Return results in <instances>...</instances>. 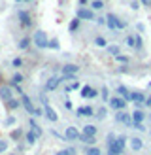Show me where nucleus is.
Here are the masks:
<instances>
[{
    "instance_id": "1",
    "label": "nucleus",
    "mask_w": 151,
    "mask_h": 155,
    "mask_svg": "<svg viewBox=\"0 0 151 155\" xmlns=\"http://www.w3.org/2000/svg\"><path fill=\"white\" fill-rule=\"evenodd\" d=\"M32 42L38 49H45V48H49V40H47V34L43 32V30H36V34L32 38Z\"/></svg>"
},
{
    "instance_id": "2",
    "label": "nucleus",
    "mask_w": 151,
    "mask_h": 155,
    "mask_svg": "<svg viewBox=\"0 0 151 155\" xmlns=\"http://www.w3.org/2000/svg\"><path fill=\"white\" fill-rule=\"evenodd\" d=\"M110 106L113 110H117V112H123L127 108V100L121 98V97H113V98H110Z\"/></svg>"
},
{
    "instance_id": "3",
    "label": "nucleus",
    "mask_w": 151,
    "mask_h": 155,
    "mask_svg": "<svg viewBox=\"0 0 151 155\" xmlns=\"http://www.w3.org/2000/svg\"><path fill=\"white\" fill-rule=\"evenodd\" d=\"M78 19L81 21H93L95 19V13H93V10H87V8H79L78 10Z\"/></svg>"
},
{
    "instance_id": "4",
    "label": "nucleus",
    "mask_w": 151,
    "mask_h": 155,
    "mask_svg": "<svg viewBox=\"0 0 151 155\" xmlns=\"http://www.w3.org/2000/svg\"><path fill=\"white\" fill-rule=\"evenodd\" d=\"M19 21H21L23 28H28L30 25H32V19H30V15L27 12H19Z\"/></svg>"
},
{
    "instance_id": "5",
    "label": "nucleus",
    "mask_w": 151,
    "mask_h": 155,
    "mask_svg": "<svg viewBox=\"0 0 151 155\" xmlns=\"http://www.w3.org/2000/svg\"><path fill=\"white\" fill-rule=\"evenodd\" d=\"M0 98L6 100V102H8V100H11L13 98V91L8 87V85H2V87H0Z\"/></svg>"
},
{
    "instance_id": "6",
    "label": "nucleus",
    "mask_w": 151,
    "mask_h": 155,
    "mask_svg": "<svg viewBox=\"0 0 151 155\" xmlns=\"http://www.w3.org/2000/svg\"><path fill=\"white\" fill-rule=\"evenodd\" d=\"M96 95H98V91L93 89V87H89V85H85V87L81 89V97L83 98H96Z\"/></svg>"
},
{
    "instance_id": "7",
    "label": "nucleus",
    "mask_w": 151,
    "mask_h": 155,
    "mask_svg": "<svg viewBox=\"0 0 151 155\" xmlns=\"http://www.w3.org/2000/svg\"><path fill=\"white\" fill-rule=\"evenodd\" d=\"M81 134H79V130L76 129V127H68L66 129V134H64V138L66 140H78Z\"/></svg>"
},
{
    "instance_id": "8",
    "label": "nucleus",
    "mask_w": 151,
    "mask_h": 155,
    "mask_svg": "<svg viewBox=\"0 0 151 155\" xmlns=\"http://www.w3.org/2000/svg\"><path fill=\"white\" fill-rule=\"evenodd\" d=\"M79 70L78 64H64L63 66V76H76Z\"/></svg>"
},
{
    "instance_id": "9",
    "label": "nucleus",
    "mask_w": 151,
    "mask_h": 155,
    "mask_svg": "<svg viewBox=\"0 0 151 155\" xmlns=\"http://www.w3.org/2000/svg\"><path fill=\"white\" fill-rule=\"evenodd\" d=\"M21 104L25 106V110H27L28 114H32V115H34V110H36V108H34L32 102H30V98H28L27 95H23V97H21Z\"/></svg>"
},
{
    "instance_id": "10",
    "label": "nucleus",
    "mask_w": 151,
    "mask_h": 155,
    "mask_svg": "<svg viewBox=\"0 0 151 155\" xmlns=\"http://www.w3.org/2000/svg\"><path fill=\"white\" fill-rule=\"evenodd\" d=\"M59 83H60V78H49L47 80V83H45V91H55L57 87H59Z\"/></svg>"
},
{
    "instance_id": "11",
    "label": "nucleus",
    "mask_w": 151,
    "mask_h": 155,
    "mask_svg": "<svg viewBox=\"0 0 151 155\" xmlns=\"http://www.w3.org/2000/svg\"><path fill=\"white\" fill-rule=\"evenodd\" d=\"M115 119H117L119 123H125V125H132V115H128V114H125V112H119V114L115 115Z\"/></svg>"
},
{
    "instance_id": "12",
    "label": "nucleus",
    "mask_w": 151,
    "mask_h": 155,
    "mask_svg": "<svg viewBox=\"0 0 151 155\" xmlns=\"http://www.w3.org/2000/svg\"><path fill=\"white\" fill-rule=\"evenodd\" d=\"M119 21H121V19H117V17H115L113 13H110L108 17H106V25H108L111 30H117V25H119Z\"/></svg>"
},
{
    "instance_id": "13",
    "label": "nucleus",
    "mask_w": 151,
    "mask_h": 155,
    "mask_svg": "<svg viewBox=\"0 0 151 155\" xmlns=\"http://www.w3.org/2000/svg\"><path fill=\"white\" fill-rule=\"evenodd\" d=\"M128 100H132V102H136V104H142V102H146V97H143V93H140V91H134V93H130V97H128Z\"/></svg>"
},
{
    "instance_id": "14",
    "label": "nucleus",
    "mask_w": 151,
    "mask_h": 155,
    "mask_svg": "<svg viewBox=\"0 0 151 155\" xmlns=\"http://www.w3.org/2000/svg\"><path fill=\"white\" fill-rule=\"evenodd\" d=\"M143 117H146V114H143L142 110H134L132 112V123H134V125H142Z\"/></svg>"
},
{
    "instance_id": "15",
    "label": "nucleus",
    "mask_w": 151,
    "mask_h": 155,
    "mask_svg": "<svg viewBox=\"0 0 151 155\" xmlns=\"http://www.w3.org/2000/svg\"><path fill=\"white\" fill-rule=\"evenodd\" d=\"M76 114L78 115H95V110H93V106H79L76 110Z\"/></svg>"
},
{
    "instance_id": "16",
    "label": "nucleus",
    "mask_w": 151,
    "mask_h": 155,
    "mask_svg": "<svg viewBox=\"0 0 151 155\" xmlns=\"http://www.w3.org/2000/svg\"><path fill=\"white\" fill-rule=\"evenodd\" d=\"M45 117H47L49 121H53V123H55L57 119H59V115H57V112L55 110H53V108L47 104V106H45Z\"/></svg>"
},
{
    "instance_id": "17",
    "label": "nucleus",
    "mask_w": 151,
    "mask_h": 155,
    "mask_svg": "<svg viewBox=\"0 0 151 155\" xmlns=\"http://www.w3.org/2000/svg\"><path fill=\"white\" fill-rule=\"evenodd\" d=\"M83 134L95 138V136H96V127H95V125H85V127H83Z\"/></svg>"
},
{
    "instance_id": "18",
    "label": "nucleus",
    "mask_w": 151,
    "mask_h": 155,
    "mask_svg": "<svg viewBox=\"0 0 151 155\" xmlns=\"http://www.w3.org/2000/svg\"><path fill=\"white\" fill-rule=\"evenodd\" d=\"M6 106H8V110H17V108L21 106V100L11 98V100H8V102H6Z\"/></svg>"
},
{
    "instance_id": "19",
    "label": "nucleus",
    "mask_w": 151,
    "mask_h": 155,
    "mask_svg": "<svg viewBox=\"0 0 151 155\" xmlns=\"http://www.w3.org/2000/svg\"><path fill=\"white\" fill-rule=\"evenodd\" d=\"M117 93H119V97H121V98H125V100H128V97H130L128 89H127V87H123V85H119V87H117Z\"/></svg>"
},
{
    "instance_id": "20",
    "label": "nucleus",
    "mask_w": 151,
    "mask_h": 155,
    "mask_svg": "<svg viewBox=\"0 0 151 155\" xmlns=\"http://www.w3.org/2000/svg\"><path fill=\"white\" fill-rule=\"evenodd\" d=\"M142 146H143V142L140 140V138H132V140H130V148H132L134 151H138V150H142Z\"/></svg>"
},
{
    "instance_id": "21",
    "label": "nucleus",
    "mask_w": 151,
    "mask_h": 155,
    "mask_svg": "<svg viewBox=\"0 0 151 155\" xmlns=\"http://www.w3.org/2000/svg\"><path fill=\"white\" fill-rule=\"evenodd\" d=\"M30 42H32V38H30V36H25V38L19 42V48H21V49H27L28 45H30Z\"/></svg>"
},
{
    "instance_id": "22",
    "label": "nucleus",
    "mask_w": 151,
    "mask_h": 155,
    "mask_svg": "<svg viewBox=\"0 0 151 155\" xmlns=\"http://www.w3.org/2000/svg\"><path fill=\"white\" fill-rule=\"evenodd\" d=\"M95 44L100 45V48H106V45H108V42H106L104 36H96V38H95Z\"/></svg>"
},
{
    "instance_id": "23",
    "label": "nucleus",
    "mask_w": 151,
    "mask_h": 155,
    "mask_svg": "<svg viewBox=\"0 0 151 155\" xmlns=\"http://www.w3.org/2000/svg\"><path fill=\"white\" fill-rule=\"evenodd\" d=\"M25 138H27V142H28L30 146H32V144L36 142V138H38V136H36V134L32 133V130H28V133H27V136H25Z\"/></svg>"
},
{
    "instance_id": "24",
    "label": "nucleus",
    "mask_w": 151,
    "mask_h": 155,
    "mask_svg": "<svg viewBox=\"0 0 151 155\" xmlns=\"http://www.w3.org/2000/svg\"><path fill=\"white\" fill-rule=\"evenodd\" d=\"M85 155H102V153H100V150H98V148H95V146H93V148H87L85 150Z\"/></svg>"
},
{
    "instance_id": "25",
    "label": "nucleus",
    "mask_w": 151,
    "mask_h": 155,
    "mask_svg": "<svg viewBox=\"0 0 151 155\" xmlns=\"http://www.w3.org/2000/svg\"><path fill=\"white\" fill-rule=\"evenodd\" d=\"M79 28V19L78 17H76L72 23H70V32H76V30H78Z\"/></svg>"
},
{
    "instance_id": "26",
    "label": "nucleus",
    "mask_w": 151,
    "mask_h": 155,
    "mask_svg": "<svg viewBox=\"0 0 151 155\" xmlns=\"http://www.w3.org/2000/svg\"><path fill=\"white\" fill-rule=\"evenodd\" d=\"M91 8H95V10H102V8H104V2H102V0H93Z\"/></svg>"
},
{
    "instance_id": "27",
    "label": "nucleus",
    "mask_w": 151,
    "mask_h": 155,
    "mask_svg": "<svg viewBox=\"0 0 151 155\" xmlns=\"http://www.w3.org/2000/svg\"><path fill=\"white\" fill-rule=\"evenodd\" d=\"M79 140H81V142H85V144H95V138L85 136V134H81V136H79Z\"/></svg>"
},
{
    "instance_id": "28",
    "label": "nucleus",
    "mask_w": 151,
    "mask_h": 155,
    "mask_svg": "<svg viewBox=\"0 0 151 155\" xmlns=\"http://www.w3.org/2000/svg\"><path fill=\"white\" fill-rule=\"evenodd\" d=\"M108 53H111V55H119V48H117V45H108Z\"/></svg>"
},
{
    "instance_id": "29",
    "label": "nucleus",
    "mask_w": 151,
    "mask_h": 155,
    "mask_svg": "<svg viewBox=\"0 0 151 155\" xmlns=\"http://www.w3.org/2000/svg\"><path fill=\"white\" fill-rule=\"evenodd\" d=\"M21 136H23V130H21V129L11 130V138H13V140H17V138H21Z\"/></svg>"
},
{
    "instance_id": "30",
    "label": "nucleus",
    "mask_w": 151,
    "mask_h": 155,
    "mask_svg": "<svg viewBox=\"0 0 151 155\" xmlns=\"http://www.w3.org/2000/svg\"><path fill=\"white\" fill-rule=\"evenodd\" d=\"M127 45L136 48V36H127Z\"/></svg>"
},
{
    "instance_id": "31",
    "label": "nucleus",
    "mask_w": 151,
    "mask_h": 155,
    "mask_svg": "<svg viewBox=\"0 0 151 155\" xmlns=\"http://www.w3.org/2000/svg\"><path fill=\"white\" fill-rule=\"evenodd\" d=\"M102 100H110V91H108V87H102Z\"/></svg>"
},
{
    "instance_id": "32",
    "label": "nucleus",
    "mask_w": 151,
    "mask_h": 155,
    "mask_svg": "<svg viewBox=\"0 0 151 155\" xmlns=\"http://www.w3.org/2000/svg\"><path fill=\"white\" fill-rule=\"evenodd\" d=\"M76 89H79V83H78V81H74V83H70V85L66 87V91H76Z\"/></svg>"
},
{
    "instance_id": "33",
    "label": "nucleus",
    "mask_w": 151,
    "mask_h": 155,
    "mask_svg": "<svg viewBox=\"0 0 151 155\" xmlns=\"http://www.w3.org/2000/svg\"><path fill=\"white\" fill-rule=\"evenodd\" d=\"M125 142H127V138H125V136H117V144H119L123 150H125Z\"/></svg>"
},
{
    "instance_id": "34",
    "label": "nucleus",
    "mask_w": 151,
    "mask_h": 155,
    "mask_svg": "<svg viewBox=\"0 0 151 155\" xmlns=\"http://www.w3.org/2000/svg\"><path fill=\"white\" fill-rule=\"evenodd\" d=\"M8 150V142L6 140H0V153H4Z\"/></svg>"
},
{
    "instance_id": "35",
    "label": "nucleus",
    "mask_w": 151,
    "mask_h": 155,
    "mask_svg": "<svg viewBox=\"0 0 151 155\" xmlns=\"http://www.w3.org/2000/svg\"><path fill=\"white\" fill-rule=\"evenodd\" d=\"M13 83H21L23 81V76L21 74H13V80H11Z\"/></svg>"
},
{
    "instance_id": "36",
    "label": "nucleus",
    "mask_w": 151,
    "mask_h": 155,
    "mask_svg": "<svg viewBox=\"0 0 151 155\" xmlns=\"http://www.w3.org/2000/svg\"><path fill=\"white\" fill-rule=\"evenodd\" d=\"M104 115H106V108H100V110H98V114H96V117H98V119H104Z\"/></svg>"
},
{
    "instance_id": "37",
    "label": "nucleus",
    "mask_w": 151,
    "mask_h": 155,
    "mask_svg": "<svg viewBox=\"0 0 151 155\" xmlns=\"http://www.w3.org/2000/svg\"><path fill=\"white\" fill-rule=\"evenodd\" d=\"M115 59H117V61H119V63H125V64H127V63H128V57H123V55H117V57H115Z\"/></svg>"
},
{
    "instance_id": "38",
    "label": "nucleus",
    "mask_w": 151,
    "mask_h": 155,
    "mask_svg": "<svg viewBox=\"0 0 151 155\" xmlns=\"http://www.w3.org/2000/svg\"><path fill=\"white\" fill-rule=\"evenodd\" d=\"M49 48H51V49H57V48H59V42H57V40H51V42H49Z\"/></svg>"
},
{
    "instance_id": "39",
    "label": "nucleus",
    "mask_w": 151,
    "mask_h": 155,
    "mask_svg": "<svg viewBox=\"0 0 151 155\" xmlns=\"http://www.w3.org/2000/svg\"><path fill=\"white\" fill-rule=\"evenodd\" d=\"M11 64H13V66H21V64H23V61H21V59H13V61H11Z\"/></svg>"
},
{
    "instance_id": "40",
    "label": "nucleus",
    "mask_w": 151,
    "mask_h": 155,
    "mask_svg": "<svg viewBox=\"0 0 151 155\" xmlns=\"http://www.w3.org/2000/svg\"><path fill=\"white\" fill-rule=\"evenodd\" d=\"M140 48H142V38L136 36V49H140Z\"/></svg>"
},
{
    "instance_id": "41",
    "label": "nucleus",
    "mask_w": 151,
    "mask_h": 155,
    "mask_svg": "<svg viewBox=\"0 0 151 155\" xmlns=\"http://www.w3.org/2000/svg\"><path fill=\"white\" fill-rule=\"evenodd\" d=\"M34 115H36V117H38V115H45V114L42 112V108H36V110H34Z\"/></svg>"
},
{
    "instance_id": "42",
    "label": "nucleus",
    "mask_w": 151,
    "mask_h": 155,
    "mask_svg": "<svg viewBox=\"0 0 151 155\" xmlns=\"http://www.w3.org/2000/svg\"><path fill=\"white\" fill-rule=\"evenodd\" d=\"M96 25H106V19L104 17H98L96 19Z\"/></svg>"
},
{
    "instance_id": "43",
    "label": "nucleus",
    "mask_w": 151,
    "mask_h": 155,
    "mask_svg": "<svg viewBox=\"0 0 151 155\" xmlns=\"http://www.w3.org/2000/svg\"><path fill=\"white\" fill-rule=\"evenodd\" d=\"M13 123H15V117H8L6 119V125H13Z\"/></svg>"
},
{
    "instance_id": "44",
    "label": "nucleus",
    "mask_w": 151,
    "mask_h": 155,
    "mask_svg": "<svg viewBox=\"0 0 151 155\" xmlns=\"http://www.w3.org/2000/svg\"><path fill=\"white\" fill-rule=\"evenodd\" d=\"M130 8H132V10H138L140 6H138V2H132V4H130Z\"/></svg>"
},
{
    "instance_id": "45",
    "label": "nucleus",
    "mask_w": 151,
    "mask_h": 155,
    "mask_svg": "<svg viewBox=\"0 0 151 155\" xmlns=\"http://www.w3.org/2000/svg\"><path fill=\"white\" fill-rule=\"evenodd\" d=\"M68 153H70V155H78V151H76L74 148H70V150H68Z\"/></svg>"
},
{
    "instance_id": "46",
    "label": "nucleus",
    "mask_w": 151,
    "mask_h": 155,
    "mask_svg": "<svg viewBox=\"0 0 151 155\" xmlns=\"http://www.w3.org/2000/svg\"><path fill=\"white\" fill-rule=\"evenodd\" d=\"M146 104H147V106L151 108V97H146Z\"/></svg>"
},
{
    "instance_id": "47",
    "label": "nucleus",
    "mask_w": 151,
    "mask_h": 155,
    "mask_svg": "<svg viewBox=\"0 0 151 155\" xmlns=\"http://www.w3.org/2000/svg\"><path fill=\"white\" fill-rule=\"evenodd\" d=\"M57 155H70V153H68V150H63V151H59Z\"/></svg>"
},
{
    "instance_id": "48",
    "label": "nucleus",
    "mask_w": 151,
    "mask_h": 155,
    "mask_svg": "<svg viewBox=\"0 0 151 155\" xmlns=\"http://www.w3.org/2000/svg\"><path fill=\"white\" fill-rule=\"evenodd\" d=\"M142 4H146V6H151V0H140Z\"/></svg>"
},
{
    "instance_id": "49",
    "label": "nucleus",
    "mask_w": 151,
    "mask_h": 155,
    "mask_svg": "<svg viewBox=\"0 0 151 155\" xmlns=\"http://www.w3.org/2000/svg\"><path fill=\"white\" fill-rule=\"evenodd\" d=\"M79 4L83 6V4H87V0H79Z\"/></svg>"
},
{
    "instance_id": "50",
    "label": "nucleus",
    "mask_w": 151,
    "mask_h": 155,
    "mask_svg": "<svg viewBox=\"0 0 151 155\" xmlns=\"http://www.w3.org/2000/svg\"><path fill=\"white\" fill-rule=\"evenodd\" d=\"M15 2H21V0H15Z\"/></svg>"
},
{
    "instance_id": "51",
    "label": "nucleus",
    "mask_w": 151,
    "mask_h": 155,
    "mask_svg": "<svg viewBox=\"0 0 151 155\" xmlns=\"http://www.w3.org/2000/svg\"><path fill=\"white\" fill-rule=\"evenodd\" d=\"M11 155H15V153H11Z\"/></svg>"
}]
</instances>
